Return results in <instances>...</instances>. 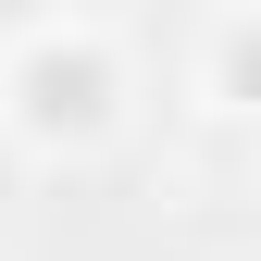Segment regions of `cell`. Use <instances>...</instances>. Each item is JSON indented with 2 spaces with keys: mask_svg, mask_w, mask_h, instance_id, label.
Returning a JSON list of instances; mask_svg holds the SVG:
<instances>
[{
  "mask_svg": "<svg viewBox=\"0 0 261 261\" xmlns=\"http://www.w3.org/2000/svg\"><path fill=\"white\" fill-rule=\"evenodd\" d=\"M124 112H137V62H124L112 25L50 13V25H25V38L0 50V137H13L25 162H87V149H112Z\"/></svg>",
  "mask_w": 261,
  "mask_h": 261,
  "instance_id": "6da1fadb",
  "label": "cell"
},
{
  "mask_svg": "<svg viewBox=\"0 0 261 261\" xmlns=\"http://www.w3.org/2000/svg\"><path fill=\"white\" fill-rule=\"evenodd\" d=\"M249 112H261V13L224 0L199 25V124H249Z\"/></svg>",
  "mask_w": 261,
  "mask_h": 261,
  "instance_id": "7a4b0ae2",
  "label": "cell"
}]
</instances>
